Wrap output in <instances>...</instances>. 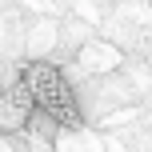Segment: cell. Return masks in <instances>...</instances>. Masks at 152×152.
<instances>
[{
	"mask_svg": "<svg viewBox=\"0 0 152 152\" xmlns=\"http://www.w3.org/2000/svg\"><path fill=\"white\" fill-rule=\"evenodd\" d=\"M20 84L28 88V96L36 100L40 116L48 124H60V128H76L80 124V96L68 84V76L60 72V64L52 60H28L20 68Z\"/></svg>",
	"mask_w": 152,
	"mask_h": 152,
	"instance_id": "1",
	"label": "cell"
},
{
	"mask_svg": "<svg viewBox=\"0 0 152 152\" xmlns=\"http://www.w3.org/2000/svg\"><path fill=\"white\" fill-rule=\"evenodd\" d=\"M36 100L28 96V88L20 84V72H16V84L0 88V136H20V132L32 128L36 120Z\"/></svg>",
	"mask_w": 152,
	"mask_h": 152,
	"instance_id": "2",
	"label": "cell"
}]
</instances>
